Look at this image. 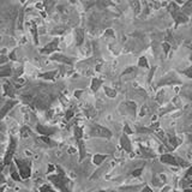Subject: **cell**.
<instances>
[{"label":"cell","mask_w":192,"mask_h":192,"mask_svg":"<svg viewBox=\"0 0 192 192\" xmlns=\"http://www.w3.org/2000/svg\"><path fill=\"white\" fill-rule=\"evenodd\" d=\"M59 169V174H57V175H49L48 179L51 180V181H53V184L58 187V189H60L62 192H70L69 191V187H67V185H69V180L65 178V174L62 173V170L60 168Z\"/></svg>","instance_id":"cell-1"},{"label":"cell","mask_w":192,"mask_h":192,"mask_svg":"<svg viewBox=\"0 0 192 192\" xmlns=\"http://www.w3.org/2000/svg\"><path fill=\"white\" fill-rule=\"evenodd\" d=\"M90 136L92 137H105V138H109L112 137V132L102 127L100 125H92L90 129Z\"/></svg>","instance_id":"cell-2"},{"label":"cell","mask_w":192,"mask_h":192,"mask_svg":"<svg viewBox=\"0 0 192 192\" xmlns=\"http://www.w3.org/2000/svg\"><path fill=\"white\" fill-rule=\"evenodd\" d=\"M16 165L18 167V173L22 179H28L31 174L30 165L28 162L22 161V160H16Z\"/></svg>","instance_id":"cell-3"},{"label":"cell","mask_w":192,"mask_h":192,"mask_svg":"<svg viewBox=\"0 0 192 192\" xmlns=\"http://www.w3.org/2000/svg\"><path fill=\"white\" fill-rule=\"evenodd\" d=\"M16 148H17V142L16 139L11 136L10 137V145L7 148V151L5 154V157H4V165H11V161L13 159V154L16 151Z\"/></svg>","instance_id":"cell-4"},{"label":"cell","mask_w":192,"mask_h":192,"mask_svg":"<svg viewBox=\"0 0 192 192\" xmlns=\"http://www.w3.org/2000/svg\"><path fill=\"white\" fill-rule=\"evenodd\" d=\"M161 162L167 163V165H174V166H177V165L186 166V165H187L184 160H180V159H178V157H174V156H172V155H169V154L161 156Z\"/></svg>","instance_id":"cell-5"},{"label":"cell","mask_w":192,"mask_h":192,"mask_svg":"<svg viewBox=\"0 0 192 192\" xmlns=\"http://www.w3.org/2000/svg\"><path fill=\"white\" fill-rule=\"evenodd\" d=\"M58 43H59V40H58V38H54L51 43H48V45L42 49V53L51 54L52 52H54V51L58 48Z\"/></svg>","instance_id":"cell-6"},{"label":"cell","mask_w":192,"mask_h":192,"mask_svg":"<svg viewBox=\"0 0 192 192\" xmlns=\"http://www.w3.org/2000/svg\"><path fill=\"white\" fill-rule=\"evenodd\" d=\"M15 105H16V101H13V100L7 101V102H6V105H5V106L2 107V109L0 111V119H2V118L6 115V113H7L8 111L13 107Z\"/></svg>","instance_id":"cell-7"},{"label":"cell","mask_w":192,"mask_h":192,"mask_svg":"<svg viewBox=\"0 0 192 192\" xmlns=\"http://www.w3.org/2000/svg\"><path fill=\"white\" fill-rule=\"evenodd\" d=\"M37 131L41 133V135H43V136H51V135H53L54 132H55V129H52V127H46V126H42V125H37Z\"/></svg>","instance_id":"cell-8"},{"label":"cell","mask_w":192,"mask_h":192,"mask_svg":"<svg viewBox=\"0 0 192 192\" xmlns=\"http://www.w3.org/2000/svg\"><path fill=\"white\" fill-rule=\"evenodd\" d=\"M120 144H121V146H123V149H125L126 151L130 153L131 150H132V146H131L130 140H129V138H127L126 135H123V136H121V138H120Z\"/></svg>","instance_id":"cell-9"},{"label":"cell","mask_w":192,"mask_h":192,"mask_svg":"<svg viewBox=\"0 0 192 192\" xmlns=\"http://www.w3.org/2000/svg\"><path fill=\"white\" fill-rule=\"evenodd\" d=\"M52 59H53V60H58V62H65V64H69V65H71V64H72V62H73L71 58H67V57H65V55H62V54L53 55V57H52Z\"/></svg>","instance_id":"cell-10"},{"label":"cell","mask_w":192,"mask_h":192,"mask_svg":"<svg viewBox=\"0 0 192 192\" xmlns=\"http://www.w3.org/2000/svg\"><path fill=\"white\" fill-rule=\"evenodd\" d=\"M4 88H5V91H6L8 96H15V88H13V85H12L11 82H6V84L4 85Z\"/></svg>","instance_id":"cell-11"},{"label":"cell","mask_w":192,"mask_h":192,"mask_svg":"<svg viewBox=\"0 0 192 192\" xmlns=\"http://www.w3.org/2000/svg\"><path fill=\"white\" fill-rule=\"evenodd\" d=\"M11 177H12V179L16 180V181H21V179H22L21 175H19V173H18V170L16 169L15 165L11 166Z\"/></svg>","instance_id":"cell-12"},{"label":"cell","mask_w":192,"mask_h":192,"mask_svg":"<svg viewBox=\"0 0 192 192\" xmlns=\"http://www.w3.org/2000/svg\"><path fill=\"white\" fill-rule=\"evenodd\" d=\"M84 40V35H83V30L82 29H77L76 30V43L79 46Z\"/></svg>","instance_id":"cell-13"},{"label":"cell","mask_w":192,"mask_h":192,"mask_svg":"<svg viewBox=\"0 0 192 192\" xmlns=\"http://www.w3.org/2000/svg\"><path fill=\"white\" fill-rule=\"evenodd\" d=\"M106 157H107L106 155H95V156L92 157V161H94L95 165H97V166H99V165H101L102 162L106 160Z\"/></svg>","instance_id":"cell-14"},{"label":"cell","mask_w":192,"mask_h":192,"mask_svg":"<svg viewBox=\"0 0 192 192\" xmlns=\"http://www.w3.org/2000/svg\"><path fill=\"white\" fill-rule=\"evenodd\" d=\"M40 77H42V78H45V79H54L55 72H54V71H52V72H47L45 75H40Z\"/></svg>","instance_id":"cell-15"},{"label":"cell","mask_w":192,"mask_h":192,"mask_svg":"<svg viewBox=\"0 0 192 192\" xmlns=\"http://www.w3.org/2000/svg\"><path fill=\"white\" fill-rule=\"evenodd\" d=\"M101 85V81L99 79H92V84H91V89L94 91H96L99 89V86Z\"/></svg>","instance_id":"cell-16"},{"label":"cell","mask_w":192,"mask_h":192,"mask_svg":"<svg viewBox=\"0 0 192 192\" xmlns=\"http://www.w3.org/2000/svg\"><path fill=\"white\" fill-rule=\"evenodd\" d=\"M75 136H76L77 139H81V137H82V130H81L79 127H76V129H75Z\"/></svg>","instance_id":"cell-17"},{"label":"cell","mask_w":192,"mask_h":192,"mask_svg":"<svg viewBox=\"0 0 192 192\" xmlns=\"http://www.w3.org/2000/svg\"><path fill=\"white\" fill-rule=\"evenodd\" d=\"M40 191H41V192H54L53 190H52V189L48 186V185H43V186L41 187V190H40Z\"/></svg>","instance_id":"cell-18"},{"label":"cell","mask_w":192,"mask_h":192,"mask_svg":"<svg viewBox=\"0 0 192 192\" xmlns=\"http://www.w3.org/2000/svg\"><path fill=\"white\" fill-rule=\"evenodd\" d=\"M29 133H30V131H29L28 127H23V129H22V136H23V137H28Z\"/></svg>","instance_id":"cell-19"},{"label":"cell","mask_w":192,"mask_h":192,"mask_svg":"<svg viewBox=\"0 0 192 192\" xmlns=\"http://www.w3.org/2000/svg\"><path fill=\"white\" fill-rule=\"evenodd\" d=\"M185 178L187 179V180H190L191 181V179H192V167L189 170H187V173H186V175H185Z\"/></svg>","instance_id":"cell-20"},{"label":"cell","mask_w":192,"mask_h":192,"mask_svg":"<svg viewBox=\"0 0 192 192\" xmlns=\"http://www.w3.org/2000/svg\"><path fill=\"white\" fill-rule=\"evenodd\" d=\"M140 173H142V168H140V169H136V170H133L132 175H133V177H138V175H140Z\"/></svg>","instance_id":"cell-21"},{"label":"cell","mask_w":192,"mask_h":192,"mask_svg":"<svg viewBox=\"0 0 192 192\" xmlns=\"http://www.w3.org/2000/svg\"><path fill=\"white\" fill-rule=\"evenodd\" d=\"M106 91H107V94L109 95V96H115V91H114V90H111V89L106 88Z\"/></svg>","instance_id":"cell-22"},{"label":"cell","mask_w":192,"mask_h":192,"mask_svg":"<svg viewBox=\"0 0 192 192\" xmlns=\"http://www.w3.org/2000/svg\"><path fill=\"white\" fill-rule=\"evenodd\" d=\"M72 115H73V111H72V109L67 111V113H66V119H70Z\"/></svg>","instance_id":"cell-23"},{"label":"cell","mask_w":192,"mask_h":192,"mask_svg":"<svg viewBox=\"0 0 192 192\" xmlns=\"http://www.w3.org/2000/svg\"><path fill=\"white\" fill-rule=\"evenodd\" d=\"M139 65H142V66H146V60L144 58H142L140 60H139Z\"/></svg>","instance_id":"cell-24"},{"label":"cell","mask_w":192,"mask_h":192,"mask_svg":"<svg viewBox=\"0 0 192 192\" xmlns=\"http://www.w3.org/2000/svg\"><path fill=\"white\" fill-rule=\"evenodd\" d=\"M142 192H153V191H151V189H150L149 186H145V187L142 190Z\"/></svg>","instance_id":"cell-25"},{"label":"cell","mask_w":192,"mask_h":192,"mask_svg":"<svg viewBox=\"0 0 192 192\" xmlns=\"http://www.w3.org/2000/svg\"><path fill=\"white\" fill-rule=\"evenodd\" d=\"M65 29H66V28H59V29H55V32H62V31H65Z\"/></svg>","instance_id":"cell-26"},{"label":"cell","mask_w":192,"mask_h":192,"mask_svg":"<svg viewBox=\"0 0 192 192\" xmlns=\"http://www.w3.org/2000/svg\"><path fill=\"white\" fill-rule=\"evenodd\" d=\"M4 183H5V178H4L2 175H1V174H0V185L4 184Z\"/></svg>","instance_id":"cell-27"},{"label":"cell","mask_w":192,"mask_h":192,"mask_svg":"<svg viewBox=\"0 0 192 192\" xmlns=\"http://www.w3.org/2000/svg\"><path fill=\"white\" fill-rule=\"evenodd\" d=\"M125 131H126L127 133H131V130H130V129H129V126H127V125L125 126Z\"/></svg>","instance_id":"cell-28"},{"label":"cell","mask_w":192,"mask_h":192,"mask_svg":"<svg viewBox=\"0 0 192 192\" xmlns=\"http://www.w3.org/2000/svg\"><path fill=\"white\" fill-rule=\"evenodd\" d=\"M4 190H5V187H0V192H4Z\"/></svg>","instance_id":"cell-29"},{"label":"cell","mask_w":192,"mask_h":192,"mask_svg":"<svg viewBox=\"0 0 192 192\" xmlns=\"http://www.w3.org/2000/svg\"><path fill=\"white\" fill-rule=\"evenodd\" d=\"M2 169H4V166H0V173L2 172Z\"/></svg>","instance_id":"cell-30"},{"label":"cell","mask_w":192,"mask_h":192,"mask_svg":"<svg viewBox=\"0 0 192 192\" xmlns=\"http://www.w3.org/2000/svg\"><path fill=\"white\" fill-rule=\"evenodd\" d=\"M100 192H106V191H100Z\"/></svg>","instance_id":"cell-31"}]
</instances>
